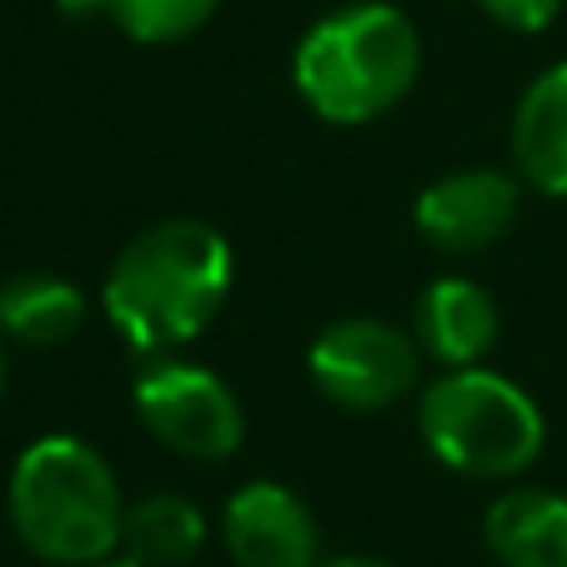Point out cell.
<instances>
[{
    "label": "cell",
    "instance_id": "obj_18",
    "mask_svg": "<svg viewBox=\"0 0 567 567\" xmlns=\"http://www.w3.org/2000/svg\"><path fill=\"white\" fill-rule=\"evenodd\" d=\"M0 396H6V347H0Z\"/></svg>",
    "mask_w": 567,
    "mask_h": 567
},
{
    "label": "cell",
    "instance_id": "obj_5",
    "mask_svg": "<svg viewBox=\"0 0 567 567\" xmlns=\"http://www.w3.org/2000/svg\"><path fill=\"white\" fill-rule=\"evenodd\" d=\"M136 417L161 447L192 462H226L247 442V408L226 377L186 357H146L131 382Z\"/></svg>",
    "mask_w": 567,
    "mask_h": 567
},
{
    "label": "cell",
    "instance_id": "obj_9",
    "mask_svg": "<svg viewBox=\"0 0 567 567\" xmlns=\"http://www.w3.org/2000/svg\"><path fill=\"white\" fill-rule=\"evenodd\" d=\"M417 347L442 367H477L497 347V301L472 277H437L417 297Z\"/></svg>",
    "mask_w": 567,
    "mask_h": 567
},
{
    "label": "cell",
    "instance_id": "obj_12",
    "mask_svg": "<svg viewBox=\"0 0 567 567\" xmlns=\"http://www.w3.org/2000/svg\"><path fill=\"white\" fill-rule=\"evenodd\" d=\"M86 291L51 271L0 281V337L25 347H61L86 327Z\"/></svg>",
    "mask_w": 567,
    "mask_h": 567
},
{
    "label": "cell",
    "instance_id": "obj_16",
    "mask_svg": "<svg viewBox=\"0 0 567 567\" xmlns=\"http://www.w3.org/2000/svg\"><path fill=\"white\" fill-rule=\"evenodd\" d=\"M321 567H392L386 557H367V553H347V557H327Z\"/></svg>",
    "mask_w": 567,
    "mask_h": 567
},
{
    "label": "cell",
    "instance_id": "obj_17",
    "mask_svg": "<svg viewBox=\"0 0 567 567\" xmlns=\"http://www.w3.org/2000/svg\"><path fill=\"white\" fill-rule=\"evenodd\" d=\"M91 567H141V563H136V557H126V553H121V557L111 553V557H101V563H91Z\"/></svg>",
    "mask_w": 567,
    "mask_h": 567
},
{
    "label": "cell",
    "instance_id": "obj_11",
    "mask_svg": "<svg viewBox=\"0 0 567 567\" xmlns=\"http://www.w3.org/2000/svg\"><path fill=\"white\" fill-rule=\"evenodd\" d=\"M513 166L533 192L567 196V61L547 65L517 101Z\"/></svg>",
    "mask_w": 567,
    "mask_h": 567
},
{
    "label": "cell",
    "instance_id": "obj_14",
    "mask_svg": "<svg viewBox=\"0 0 567 567\" xmlns=\"http://www.w3.org/2000/svg\"><path fill=\"white\" fill-rule=\"evenodd\" d=\"M55 11L71 21H106L136 45H172L202 31L221 0H55Z\"/></svg>",
    "mask_w": 567,
    "mask_h": 567
},
{
    "label": "cell",
    "instance_id": "obj_13",
    "mask_svg": "<svg viewBox=\"0 0 567 567\" xmlns=\"http://www.w3.org/2000/svg\"><path fill=\"white\" fill-rule=\"evenodd\" d=\"M206 547V513L182 493H151L126 507L121 553L141 567H186Z\"/></svg>",
    "mask_w": 567,
    "mask_h": 567
},
{
    "label": "cell",
    "instance_id": "obj_4",
    "mask_svg": "<svg viewBox=\"0 0 567 567\" xmlns=\"http://www.w3.org/2000/svg\"><path fill=\"white\" fill-rule=\"evenodd\" d=\"M422 447L442 467L477 482H513L543 457V408L493 367H447L422 392Z\"/></svg>",
    "mask_w": 567,
    "mask_h": 567
},
{
    "label": "cell",
    "instance_id": "obj_15",
    "mask_svg": "<svg viewBox=\"0 0 567 567\" xmlns=\"http://www.w3.org/2000/svg\"><path fill=\"white\" fill-rule=\"evenodd\" d=\"M487 21H497L503 31H517V35H537L557 21L563 0H472Z\"/></svg>",
    "mask_w": 567,
    "mask_h": 567
},
{
    "label": "cell",
    "instance_id": "obj_7",
    "mask_svg": "<svg viewBox=\"0 0 567 567\" xmlns=\"http://www.w3.org/2000/svg\"><path fill=\"white\" fill-rule=\"evenodd\" d=\"M517 206H523L517 176L472 166V172H447L422 186L412 202V226L442 257H477L513 231Z\"/></svg>",
    "mask_w": 567,
    "mask_h": 567
},
{
    "label": "cell",
    "instance_id": "obj_10",
    "mask_svg": "<svg viewBox=\"0 0 567 567\" xmlns=\"http://www.w3.org/2000/svg\"><path fill=\"white\" fill-rule=\"evenodd\" d=\"M482 537L503 567H567V497L553 487H507L482 517Z\"/></svg>",
    "mask_w": 567,
    "mask_h": 567
},
{
    "label": "cell",
    "instance_id": "obj_3",
    "mask_svg": "<svg viewBox=\"0 0 567 567\" xmlns=\"http://www.w3.org/2000/svg\"><path fill=\"white\" fill-rule=\"evenodd\" d=\"M6 513L21 547L55 567H91L121 547V503L116 467L86 437L51 432L35 437L16 457Z\"/></svg>",
    "mask_w": 567,
    "mask_h": 567
},
{
    "label": "cell",
    "instance_id": "obj_6",
    "mask_svg": "<svg viewBox=\"0 0 567 567\" xmlns=\"http://www.w3.org/2000/svg\"><path fill=\"white\" fill-rule=\"evenodd\" d=\"M422 347L382 317H342L307 347V377L342 412H386L417 386Z\"/></svg>",
    "mask_w": 567,
    "mask_h": 567
},
{
    "label": "cell",
    "instance_id": "obj_8",
    "mask_svg": "<svg viewBox=\"0 0 567 567\" xmlns=\"http://www.w3.org/2000/svg\"><path fill=\"white\" fill-rule=\"evenodd\" d=\"M221 543L236 567H321L317 513L281 482H247L226 497Z\"/></svg>",
    "mask_w": 567,
    "mask_h": 567
},
{
    "label": "cell",
    "instance_id": "obj_1",
    "mask_svg": "<svg viewBox=\"0 0 567 567\" xmlns=\"http://www.w3.org/2000/svg\"><path fill=\"white\" fill-rule=\"evenodd\" d=\"M236 251L216 226L176 216L131 236L101 281V311L136 357H166L221 317Z\"/></svg>",
    "mask_w": 567,
    "mask_h": 567
},
{
    "label": "cell",
    "instance_id": "obj_2",
    "mask_svg": "<svg viewBox=\"0 0 567 567\" xmlns=\"http://www.w3.org/2000/svg\"><path fill=\"white\" fill-rule=\"evenodd\" d=\"M422 41L408 16L386 0L337 6L291 51V86L327 126H367L412 96Z\"/></svg>",
    "mask_w": 567,
    "mask_h": 567
}]
</instances>
